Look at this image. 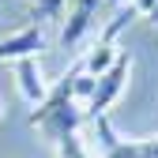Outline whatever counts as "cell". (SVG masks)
I'll return each mask as SVG.
<instances>
[{
    "mask_svg": "<svg viewBox=\"0 0 158 158\" xmlns=\"http://www.w3.org/2000/svg\"><path fill=\"white\" fill-rule=\"evenodd\" d=\"M90 90H94V75H87L75 60L72 72L64 79H56V87H49L45 102L30 113V124L49 139L56 158H90L83 135H79V124L87 121L83 106H87Z\"/></svg>",
    "mask_w": 158,
    "mask_h": 158,
    "instance_id": "6da1fadb",
    "label": "cell"
},
{
    "mask_svg": "<svg viewBox=\"0 0 158 158\" xmlns=\"http://www.w3.org/2000/svg\"><path fill=\"white\" fill-rule=\"evenodd\" d=\"M128 68H132V56L128 53H121L113 60V68L109 72H102L94 79V90H90V98H87V106H83V117L94 124L98 117H106V109L121 98V90H124V79H128Z\"/></svg>",
    "mask_w": 158,
    "mask_h": 158,
    "instance_id": "7a4b0ae2",
    "label": "cell"
},
{
    "mask_svg": "<svg viewBox=\"0 0 158 158\" xmlns=\"http://www.w3.org/2000/svg\"><path fill=\"white\" fill-rule=\"evenodd\" d=\"M94 135H98V147H102V158H158V135L124 139V135L113 132L109 117H98L94 121Z\"/></svg>",
    "mask_w": 158,
    "mask_h": 158,
    "instance_id": "3957f363",
    "label": "cell"
},
{
    "mask_svg": "<svg viewBox=\"0 0 158 158\" xmlns=\"http://www.w3.org/2000/svg\"><path fill=\"white\" fill-rule=\"evenodd\" d=\"M102 4L106 0H68V19H64V30H60V45L64 49H75L87 38V30L94 27Z\"/></svg>",
    "mask_w": 158,
    "mask_h": 158,
    "instance_id": "277c9868",
    "label": "cell"
},
{
    "mask_svg": "<svg viewBox=\"0 0 158 158\" xmlns=\"http://www.w3.org/2000/svg\"><path fill=\"white\" fill-rule=\"evenodd\" d=\"M45 49V27H23L8 38H0V60H27V56H38Z\"/></svg>",
    "mask_w": 158,
    "mask_h": 158,
    "instance_id": "5b68a950",
    "label": "cell"
},
{
    "mask_svg": "<svg viewBox=\"0 0 158 158\" xmlns=\"http://www.w3.org/2000/svg\"><path fill=\"white\" fill-rule=\"evenodd\" d=\"M15 83H19V94H23L27 106H42L49 87L42 83V72H38V60L27 56V60H15Z\"/></svg>",
    "mask_w": 158,
    "mask_h": 158,
    "instance_id": "8992f818",
    "label": "cell"
},
{
    "mask_svg": "<svg viewBox=\"0 0 158 158\" xmlns=\"http://www.w3.org/2000/svg\"><path fill=\"white\" fill-rule=\"evenodd\" d=\"M64 8H68V0H34L30 19H34L38 27H45V23H53V19H60Z\"/></svg>",
    "mask_w": 158,
    "mask_h": 158,
    "instance_id": "52a82bcc",
    "label": "cell"
},
{
    "mask_svg": "<svg viewBox=\"0 0 158 158\" xmlns=\"http://www.w3.org/2000/svg\"><path fill=\"white\" fill-rule=\"evenodd\" d=\"M128 4H132L135 11H139V15H151V8L158 4V0H128Z\"/></svg>",
    "mask_w": 158,
    "mask_h": 158,
    "instance_id": "ba28073f",
    "label": "cell"
},
{
    "mask_svg": "<svg viewBox=\"0 0 158 158\" xmlns=\"http://www.w3.org/2000/svg\"><path fill=\"white\" fill-rule=\"evenodd\" d=\"M147 19H151V23H158V4L151 8V15H147Z\"/></svg>",
    "mask_w": 158,
    "mask_h": 158,
    "instance_id": "9c48e42d",
    "label": "cell"
},
{
    "mask_svg": "<svg viewBox=\"0 0 158 158\" xmlns=\"http://www.w3.org/2000/svg\"><path fill=\"white\" fill-rule=\"evenodd\" d=\"M0 109H4V102H0Z\"/></svg>",
    "mask_w": 158,
    "mask_h": 158,
    "instance_id": "30bf717a",
    "label": "cell"
}]
</instances>
